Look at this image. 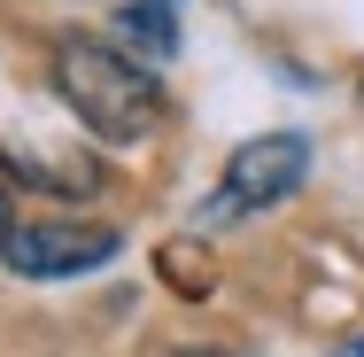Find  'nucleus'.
Masks as SVG:
<instances>
[{
  "label": "nucleus",
  "mask_w": 364,
  "mask_h": 357,
  "mask_svg": "<svg viewBox=\"0 0 364 357\" xmlns=\"http://www.w3.org/2000/svg\"><path fill=\"white\" fill-rule=\"evenodd\" d=\"M55 86L85 117L93 140L132 148V140H147L163 125V86H155V71H140L132 55H117L109 39H63L55 47Z\"/></svg>",
  "instance_id": "nucleus-1"
},
{
  "label": "nucleus",
  "mask_w": 364,
  "mask_h": 357,
  "mask_svg": "<svg viewBox=\"0 0 364 357\" xmlns=\"http://www.w3.org/2000/svg\"><path fill=\"white\" fill-rule=\"evenodd\" d=\"M302 179H310V140H302V133H264V140L232 148V163H225V187L210 195V217L272 210V202H287Z\"/></svg>",
  "instance_id": "nucleus-2"
},
{
  "label": "nucleus",
  "mask_w": 364,
  "mask_h": 357,
  "mask_svg": "<svg viewBox=\"0 0 364 357\" xmlns=\"http://www.w3.org/2000/svg\"><path fill=\"white\" fill-rule=\"evenodd\" d=\"M0 257L23 280H70V272H93V264L117 257V233L109 225H70V217H31V225L16 217V233L0 241Z\"/></svg>",
  "instance_id": "nucleus-3"
},
{
  "label": "nucleus",
  "mask_w": 364,
  "mask_h": 357,
  "mask_svg": "<svg viewBox=\"0 0 364 357\" xmlns=\"http://www.w3.org/2000/svg\"><path fill=\"white\" fill-rule=\"evenodd\" d=\"M117 55H132V63H171L178 55V8L171 0H132V8H117V39H109Z\"/></svg>",
  "instance_id": "nucleus-4"
},
{
  "label": "nucleus",
  "mask_w": 364,
  "mask_h": 357,
  "mask_svg": "<svg viewBox=\"0 0 364 357\" xmlns=\"http://www.w3.org/2000/svg\"><path fill=\"white\" fill-rule=\"evenodd\" d=\"M341 357H364V342H349V350H341Z\"/></svg>",
  "instance_id": "nucleus-5"
},
{
  "label": "nucleus",
  "mask_w": 364,
  "mask_h": 357,
  "mask_svg": "<svg viewBox=\"0 0 364 357\" xmlns=\"http://www.w3.org/2000/svg\"><path fill=\"white\" fill-rule=\"evenodd\" d=\"M186 357H218V350H186Z\"/></svg>",
  "instance_id": "nucleus-6"
}]
</instances>
